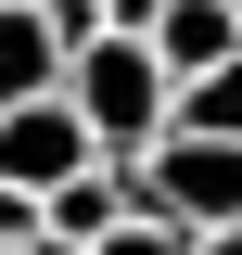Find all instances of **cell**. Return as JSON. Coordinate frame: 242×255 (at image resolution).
Instances as JSON below:
<instances>
[{
  "mask_svg": "<svg viewBox=\"0 0 242 255\" xmlns=\"http://www.w3.org/2000/svg\"><path fill=\"white\" fill-rule=\"evenodd\" d=\"M64 102L90 115V140H102L115 166H153L166 140H179V77H166L153 38H90L77 77H64Z\"/></svg>",
  "mask_w": 242,
  "mask_h": 255,
  "instance_id": "1",
  "label": "cell"
},
{
  "mask_svg": "<svg viewBox=\"0 0 242 255\" xmlns=\"http://www.w3.org/2000/svg\"><path fill=\"white\" fill-rule=\"evenodd\" d=\"M102 166V140H90V115H77V102H13V115H0V179L13 191H38V204H51L64 179H90Z\"/></svg>",
  "mask_w": 242,
  "mask_h": 255,
  "instance_id": "2",
  "label": "cell"
},
{
  "mask_svg": "<svg viewBox=\"0 0 242 255\" xmlns=\"http://www.w3.org/2000/svg\"><path fill=\"white\" fill-rule=\"evenodd\" d=\"M153 204L191 230H242V140H166L153 153Z\"/></svg>",
  "mask_w": 242,
  "mask_h": 255,
  "instance_id": "3",
  "label": "cell"
},
{
  "mask_svg": "<svg viewBox=\"0 0 242 255\" xmlns=\"http://www.w3.org/2000/svg\"><path fill=\"white\" fill-rule=\"evenodd\" d=\"M64 77H77V38H64L51 13H13V0H0V115H13V102H51Z\"/></svg>",
  "mask_w": 242,
  "mask_h": 255,
  "instance_id": "4",
  "label": "cell"
},
{
  "mask_svg": "<svg viewBox=\"0 0 242 255\" xmlns=\"http://www.w3.org/2000/svg\"><path fill=\"white\" fill-rule=\"evenodd\" d=\"M153 51H166V77H217V64H242V0H166V26H153Z\"/></svg>",
  "mask_w": 242,
  "mask_h": 255,
  "instance_id": "5",
  "label": "cell"
},
{
  "mask_svg": "<svg viewBox=\"0 0 242 255\" xmlns=\"http://www.w3.org/2000/svg\"><path fill=\"white\" fill-rule=\"evenodd\" d=\"M179 140H242V64H217V77L179 90Z\"/></svg>",
  "mask_w": 242,
  "mask_h": 255,
  "instance_id": "6",
  "label": "cell"
},
{
  "mask_svg": "<svg viewBox=\"0 0 242 255\" xmlns=\"http://www.w3.org/2000/svg\"><path fill=\"white\" fill-rule=\"evenodd\" d=\"M38 230H51V204H38V191H13V179H0V255H26Z\"/></svg>",
  "mask_w": 242,
  "mask_h": 255,
  "instance_id": "7",
  "label": "cell"
},
{
  "mask_svg": "<svg viewBox=\"0 0 242 255\" xmlns=\"http://www.w3.org/2000/svg\"><path fill=\"white\" fill-rule=\"evenodd\" d=\"M191 255H242V230H191Z\"/></svg>",
  "mask_w": 242,
  "mask_h": 255,
  "instance_id": "8",
  "label": "cell"
},
{
  "mask_svg": "<svg viewBox=\"0 0 242 255\" xmlns=\"http://www.w3.org/2000/svg\"><path fill=\"white\" fill-rule=\"evenodd\" d=\"M13 13H51V0H13Z\"/></svg>",
  "mask_w": 242,
  "mask_h": 255,
  "instance_id": "9",
  "label": "cell"
}]
</instances>
